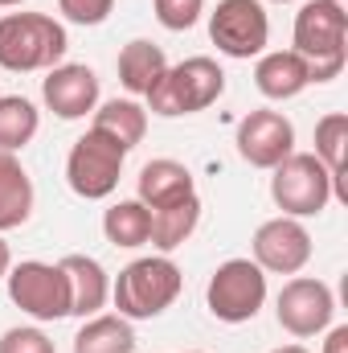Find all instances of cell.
<instances>
[{"label":"cell","mask_w":348,"mask_h":353,"mask_svg":"<svg viewBox=\"0 0 348 353\" xmlns=\"http://www.w3.org/2000/svg\"><path fill=\"white\" fill-rule=\"evenodd\" d=\"M70 50L66 25L50 12H4L0 17V70L33 74L54 70Z\"/></svg>","instance_id":"6da1fadb"},{"label":"cell","mask_w":348,"mask_h":353,"mask_svg":"<svg viewBox=\"0 0 348 353\" xmlns=\"http://www.w3.org/2000/svg\"><path fill=\"white\" fill-rule=\"evenodd\" d=\"M291 50L307 62L312 87L340 79L348 62V17L328 8L324 0H303L299 12H295Z\"/></svg>","instance_id":"7a4b0ae2"},{"label":"cell","mask_w":348,"mask_h":353,"mask_svg":"<svg viewBox=\"0 0 348 353\" xmlns=\"http://www.w3.org/2000/svg\"><path fill=\"white\" fill-rule=\"evenodd\" d=\"M221 94H226V70L217 66V58L193 54V58L168 66L144 99H148V111L152 115L180 119V115H197V111L213 107Z\"/></svg>","instance_id":"3957f363"},{"label":"cell","mask_w":348,"mask_h":353,"mask_svg":"<svg viewBox=\"0 0 348 353\" xmlns=\"http://www.w3.org/2000/svg\"><path fill=\"white\" fill-rule=\"evenodd\" d=\"M180 288H184V275L168 255H144L115 275L111 300L123 321H152L173 308Z\"/></svg>","instance_id":"277c9868"},{"label":"cell","mask_w":348,"mask_h":353,"mask_svg":"<svg viewBox=\"0 0 348 353\" xmlns=\"http://www.w3.org/2000/svg\"><path fill=\"white\" fill-rule=\"evenodd\" d=\"M332 197H336V181L320 165L316 152H291L270 169V201L287 218H299V222L316 218L328 210Z\"/></svg>","instance_id":"5b68a950"},{"label":"cell","mask_w":348,"mask_h":353,"mask_svg":"<svg viewBox=\"0 0 348 353\" xmlns=\"http://www.w3.org/2000/svg\"><path fill=\"white\" fill-rule=\"evenodd\" d=\"M127 165V148L119 140H111L107 132L87 128V136H78L70 144L66 157V185L83 197V201H102L119 189V176Z\"/></svg>","instance_id":"8992f818"},{"label":"cell","mask_w":348,"mask_h":353,"mask_svg":"<svg viewBox=\"0 0 348 353\" xmlns=\"http://www.w3.org/2000/svg\"><path fill=\"white\" fill-rule=\"evenodd\" d=\"M266 304V271L254 259H226L205 283V308L221 325H246Z\"/></svg>","instance_id":"52a82bcc"},{"label":"cell","mask_w":348,"mask_h":353,"mask_svg":"<svg viewBox=\"0 0 348 353\" xmlns=\"http://www.w3.org/2000/svg\"><path fill=\"white\" fill-rule=\"evenodd\" d=\"M8 300L33 316V321H66L70 316V279L62 263H41V259H25V263H12L8 275Z\"/></svg>","instance_id":"ba28073f"},{"label":"cell","mask_w":348,"mask_h":353,"mask_svg":"<svg viewBox=\"0 0 348 353\" xmlns=\"http://www.w3.org/2000/svg\"><path fill=\"white\" fill-rule=\"evenodd\" d=\"M209 41L217 46V54L250 62L266 54L270 41V17L262 0H217V8L209 12Z\"/></svg>","instance_id":"9c48e42d"},{"label":"cell","mask_w":348,"mask_h":353,"mask_svg":"<svg viewBox=\"0 0 348 353\" xmlns=\"http://www.w3.org/2000/svg\"><path fill=\"white\" fill-rule=\"evenodd\" d=\"M336 316V296L324 279L316 275H291L283 283V292L274 296V321L283 333L307 341V337H320Z\"/></svg>","instance_id":"30bf717a"},{"label":"cell","mask_w":348,"mask_h":353,"mask_svg":"<svg viewBox=\"0 0 348 353\" xmlns=\"http://www.w3.org/2000/svg\"><path fill=\"white\" fill-rule=\"evenodd\" d=\"M250 259L266 271V275H299L303 267L312 263V234H307V226L299 222V218H287V214H279V218H270V222H262L259 230H254V239H250Z\"/></svg>","instance_id":"8fae6325"},{"label":"cell","mask_w":348,"mask_h":353,"mask_svg":"<svg viewBox=\"0 0 348 353\" xmlns=\"http://www.w3.org/2000/svg\"><path fill=\"white\" fill-rule=\"evenodd\" d=\"M234 144H238V157L250 169H266L270 173L279 161H287L295 152V123L283 111H274V107H259V111L238 119Z\"/></svg>","instance_id":"7c38bea8"},{"label":"cell","mask_w":348,"mask_h":353,"mask_svg":"<svg viewBox=\"0 0 348 353\" xmlns=\"http://www.w3.org/2000/svg\"><path fill=\"white\" fill-rule=\"evenodd\" d=\"M41 99L58 119H87L98 107V74L83 62H58L41 79Z\"/></svg>","instance_id":"4fadbf2b"},{"label":"cell","mask_w":348,"mask_h":353,"mask_svg":"<svg viewBox=\"0 0 348 353\" xmlns=\"http://www.w3.org/2000/svg\"><path fill=\"white\" fill-rule=\"evenodd\" d=\"M197 193V181L188 173V165L180 161H168V157H156L148 161L140 176H135V197L148 205V210H164V205H176L184 197Z\"/></svg>","instance_id":"5bb4252c"},{"label":"cell","mask_w":348,"mask_h":353,"mask_svg":"<svg viewBox=\"0 0 348 353\" xmlns=\"http://www.w3.org/2000/svg\"><path fill=\"white\" fill-rule=\"evenodd\" d=\"M70 279V316H98L111 300V275L94 255H66L58 259Z\"/></svg>","instance_id":"9a60e30c"},{"label":"cell","mask_w":348,"mask_h":353,"mask_svg":"<svg viewBox=\"0 0 348 353\" xmlns=\"http://www.w3.org/2000/svg\"><path fill=\"white\" fill-rule=\"evenodd\" d=\"M254 87H259V94L270 99V103H287V99H295V94H303V90L312 87L307 62H303L295 50H270V54H259Z\"/></svg>","instance_id":"2e32d148"},{"label":"cell","mask_w":348,"mask_h":353,"mask_svg":"<svg viewBox=\"0 0 348 353\" xmlns=\"http://www.w3.org/2000/svg\"><path fill=\"white\" fill-rule=\"evenodd\" d=\"M33 176L25 173L17 152H0V234L21 230L33 218Z\"/></svg>","instance_id":"e0dca14e"},{"label":"cell","mask_w":348,"mask_h":353,"mask_svg":"<svg viewBox=\"0 0 348 353\" xmlns=\"http://www.w3.org/2000/svg\"><path fill=\"white\" fill-rule=\"evenodd\" d=\"M115 70H119V83H123V90L135 99V94H148V90L156 87V79L168 70V58H164V50H160L156 41L135 37V41H127V46L119 50Z\"/></svg>","instance_id":"ac0fdd59"},{"label":"cell","mask_w":348,"mask_h":353,"mask_svg":"<svg viewBox=\"0 0 348 353\" xmlns=\"http://www.w3.org/2000/svg\"><path fill=\"white\" fill-rule=\"evenodd\" d=\"M102 234H107L111 247L140 251V247H148V239H152V210H148L140 197H123V201H115V205L102 214Z\"/></svg>","instance_id":"d6986e66"},{"label":"cell","mask_w":348,"mask_h":353,"mask_svg":"<svg viewBox=\"0 0 348 353\" xmlns=\"http://www.w3.org/2000/svg\"><path fill=\"white\" fill-rule=\"evenodd\" d=\"M201 226V197L193 193V197H184V201H176V205H164V210H152V247L160 251V255H173L180 251L188 239H193V230Z\"/></svg>","instance_id":"ffe728a7"},{"label":"cell","mask_w":348,"mask_h":353,"mask_svg":"<svg viewBox=\"0 0 348 353\" xmlns=\"http://www.w3.org/2000/svg\"><path fill=\"white\" fill-rule=\"evenodd\" d=\"M90 115H94L90 128L107 132V136L119 140L127 152L148 136V107H140L135 99H107V103H98Z\"/></svg>","instance_id":"44dd1931"},{"label":"cell","mask_w":348,"mask_h":353,"mask_svg":"<svg viewBox=\"0 0 348 353\" xmlns=\"http://www.w3.org/2000/svg\"><path fill=\"white\" fill-rule=\"evenodd\" d=\"M74 353H135V329L119 312L87 316L74 333Z\"/></svg>","instance_id":"7402d4cb"},{"label":"cell","mask_w":348,"mask_h":353,"mask_svg":"<svg viewBox=\"0 0 348 353\" xmlns=\"http://www.w3.org/2000/svg\"><path fill=\"white\" fill-rule=\"evenodd\" d=\"M345 152H348V115L345 111H328L316 119V157L320 165L336 181V201H348L345 189Z\"/></svg>","instance_id":"603a6c76"},{"label":"cell","mask_w":348,"mask_h":353,"mask_svg":"<svg viewBox=\"0 0 348 353\" xmlns=\"http://www.w3.org/2000/svg\"><path fill=\"white\" fill-rule=\"evenodd\" d=\"M41 128V111L25 94H0V152H21L33 144Z\"/></svg>","instance_id":"cb8c5ba5"},{"label":"cell","mask_w":348,"mask_h":353,"mask_svg":"<svg viewBox=\"0 0 348 353\" xmlns=\"http://www.w3.org/2000/svg\"><path fill=\"white\" fill-rule=\"evenodd\" d=\"M156 4V21L168 29V33H184L201 21L205 12V0H152Z\"/></svg>","instance_id":"d4e9b609"},{"label":"cell","mask_w":348,"mask_h":353,"mask_svg":"<svg viewBox=\"0 0 348 353\" xmlns=\"http://www.w3.org/2000/svg\"><path fill=\"white\" fill-rule=\"evenodd\" d=\"M0 353H58L37 325H12L0 333Z\"/></svg>","instance_id":"484cf974"},{"label":"cell","mask_w":348,"mask_h":353,"mask_svg":"<svg viewBox=\"0 0 348 353\" xmlns=\"http://www.w3.org/2000/svg\"><path fill=\"white\" fill-rule=\"evenodd\" d=\"M58 12L70 21V25H102L111 12H115V0H58Z\"/></svg>","instance_id":"4316f807"},{"label":"cell","mask_w":348,"mask_h":353,"mask_svg":"<svg viewBox=\"0 0 348 353\" xmlns=\"http://www.w3.org/2000/svg\"><path fill=\"white\" fill-rule=\"evenodd\" d=\"M324 333V353H348V325H328Z\"/></svg>","instance_id":"83f0119b"},{"label":"cell","mask_w":348,"mask_h":353,"mask_svg":"<svg viewBox=\"0 0 348 353\" xmlns=\"http://www.w3.org/2000/svg\"><path fill=\"white\" fill-rule=\"evenodd\" d=\"M8 267H12V251H8V243H4V234H0V279L8 275Z\"/></svg>","instance_id":"f1b7e54d"},{"label":"cell","mask_w":348,"mask_h":353,"mask_svg":"<svg viewBox=\"0 0 348 353\" xmlns=\"http://www.w3.org/2000/svg\"><path fill=\"white\" fill-rule=\"evenodd\" d=\"M270 353H307V345H299V341H291V345H279V350H270Z\"/></svg>","instance_id":"f546056e"},{"label":"cell","mask_w":348,"mask_h":353,"mask_svg":"<svg viewBox=\"0 0 348 353\" xmlns=\"http://www.w3.org/2000/svg\"><path fill=\"white\" fill-rule=\"evenodd\" d=\"M324 4H328V8H336L340 17H348V0H324Z\"/></svg>","instance_id":"4dcf8cb0"},{"label":"cell","mask_w":348,"mask_h":353,"mask_svg":"<svg viewBox=\"0 0 348 353\" xmlns=\"http://www.w3.org/2000/svg\"><path fill=\"white\" fill-rule=\"evenodd\" d=\"M25 0H0V8H21Z\"/></svg>","instance_id":"1f68e13d"},{"label":"cell","mask_w":348,"mask_h":353,"mask_svg":"<svg viewBox=\"0 0 348 353\" xmlns=\"http://www.w3.org/2000/svg\"><path fill=\"white\" fill-rule=\"evenodd\" d=\"M262 4H266V0H262ZM270 4H295V0H270Z\"/></svg>","instance_id":"d6a6232c"}]
</instances>
